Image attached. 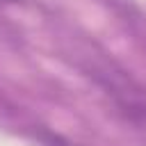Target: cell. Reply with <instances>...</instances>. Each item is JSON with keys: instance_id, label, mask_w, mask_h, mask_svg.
<instances>
[{"instance_id": "1", "label": "cell", "mask_w": 146, "mask_h": 146, "mask_svg": "<svg viewBox=\"0 0 146 146\" xmlns=\"http://www.w3.org/2000/svg\"><path fill=\"white\" fill-rule=\"evenodd\" d=\"M36 139L41 141V146H75L73 141H68V139H64L62 135H55V132H50V130H41V132L36 135Z\"/></svg>"}]
</instances>
